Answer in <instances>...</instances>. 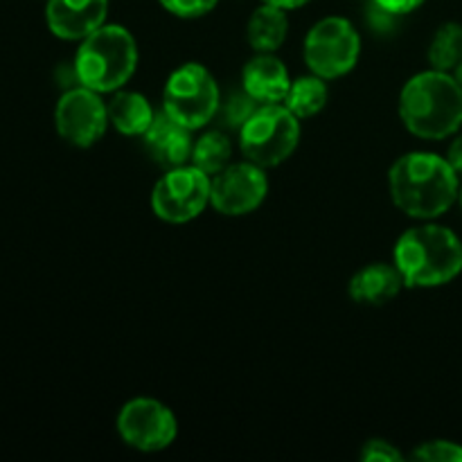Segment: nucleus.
<instances>
[{"label":"nucleus","instance_id":"nucleus-12","mask_svg":"<svg viewBox=\"0 0 462 462\" xmlns=\"http://www.w3.org/2000/svg\"><path fill=\"white\" fill-rule=\"evenodd\" d=\"M108 0H48L45 21L59 39L79 41L104 25Z\"/></svg>","mask_w":462,"mask_h":462},{"label":"nucleus","instance_id":"nucleus-18","mask_svg":"<svg viewBox=\"0 0 462 462\" xmlns=\"http://www.w3.org/2000/svg\"><path fill=\"white\" fill-rule=\"evenodd\" d=\"M328 79L319 75L310 77H298L296 81H291L289 86V93L284 97V106L298 117V120H305V117L316 116L325 108L328 104Z\"/></svg>","mask_w":462,"mask_h":462},{"label":"nucleus","instance_id":"nucleus-13","mask_svg":"<svg viewBox=\"0 0 462 462\" xmlns=\"http://www.w3.org/2000/svg\"><path fill=\"white\" fill-rule=\"evenodd\" d=\"M192 129L176 122L174 117L167 116L165 111L156 113L149 129L144 131V147H147L149 156L158 162V165L174 170V167L188 165L192 158Z\"/></svg>","mask_w":462,"mask_h":462},{"label":"nucleus","instance_id":"nucleus-8","mask_svg":"<svg viewBox=\"0 0 462 462\" xmlns=\"http://www.w3.org/2000/svg\"><path fill=\"white\" fill-rule=\"evenodd\" d=\"M210 188L212 176L192 162L167 170V174L153 185V215L167 224H188L210 206Z\"/></svg>","mask_w":462,"mask_h":462},{"label":"nucleus","instance_id":"nucleus-3","mask_svg":"<svg viewBox=\"0 0 462 462\" xmlns=\"http://www.w3.org/2000/svg\"><path fill=\"white\" fill-rule=\"evenodd\" d=\"M395 266L406 287H442L462 273L460 237L447 226H415L397 239Z\"/></svg>","mask_w":462,"mask_h":462},{"label":"nucleus","instance_id":"nucleus-5","mask_svg":"<svg viewBox=\"0 0 462 462\" xmlns=\"http://www.w3.org/2000/svg\"><path fill=\"white\" fill-rule=\"evenodd\" d=\"M300 140V120L282 104H260L239 129V147L246 161L260 167H278Z\"/></svg>","mask_w":462,"mask_h":462},{"label":"nucleus","instance_id":"nucleus-2","mask_svg":"<svg viewBox=\"0 0 462 462\" xmlns=\"http://www.w3.org/2000/svg\"><path fill=\"white\" fill-rule=\"evenodd\" d=\"M400 117L422 140H445L462 126V88L454 75L427 70L411 77L400 95Z\"/></svg>","mask_w":462,"mask_h":462},{"label":"nucleus","instance_id":"nucleus-28","mask_svg":"<svg viewBox=\"0 0 462 462\" xmlns=\"http://www.w3.org/2000/svg\"><path fill=\"white\" fill-rule=\"evenodd\" d=\"M456 81H458V84H460V88H462V61L458 63V68H456Z\"/></svg>","mask_w":462,"mask_h":462},{"label":"nucleus","instance_id":"nucleus-7","mask_svg":"<svg viewBox=\"0 0 462 462\" xmlns=\"http://www.w3.org/2000/svg\"><path fill=\"white\" fill-rule=\"evenodd\" d=\"M302 54L314 75L338 79L359 61L361 36L347 18L328 16L311 27Z\"/></svg>","mask_w":462,"mask_h":462},{"label":"nucleus","instance_id":"nucleus-24","mask_svg":"<svg viewBox=\"0 0 462 462\" xmlns=\"http://www.w3.org/2000/svg\"><path fill=\"white\" fill-rule=\"evenodd\" d=\"M359 458L364 462H395V460H404V456L395 449V445L386 440H368L361 449Z\"/></svg>","mask_w":462,"mask_h":462},{"label":"nucleus","instance_id":"nucleus-1","mask_svg":"<svg viewBox=\"0 0 462 462\" xmlns=\"http://www.w3.org/2000/svg\"><path fill=\"white\" fill-rule=\"evenodd\" d=\"M391 199L413 219H436L458 201L460 180L447 158L429 152L404 153L388 171Z\"/></svg>","mask_w":462,"mask_h":462},{"label":"nucleus","instance_id":"nucleus-26","mask_svg":"<svg viewBox=\"0 0 462 462\" xmlns=\"http://www.w3.org/2000/svg\"><path fill=\"white\" fill-rule=\"evenodd\" d=\"M447 161L454 165V170L458 171V174H462V134L454 140V143L449 144V153H447Z\"/></svg>","mask_w":462,"mask_h":462},{"label":"nucleus","instance_id":"nucleus-9","mask_svg":"<svg viewBox=\"0 0 462 462\" xmlns=\"http://www.w3.org/2000/svg\"><path fill=\"white\" fill-rule=\"evenodd\" d=\"M116 427L125 445L144 454L167 449L179 433L174 413L152 397H135L126 402L117 413Z\"/></svg>","mask_w":462,"mask_h":462},{"label":"nucleus","instance_id":"nucleus-19","mask_svg":"<svg viewBox=\"0 0 462 462\" xmlns=\"http://www.w3.org/2000/svg\"><path fill=\"white\" fill-rule=\"evenodd\" d=\"M230 156H233V144L228 135L221 131H208L194 143L189 162L208 176H215L230 165Z\"/></svg>","mask_w":462,"mask_h":462},{"label":"nucleus","instance_id":"nucleus-22","mask_svg":"<svg viewBox=\"0 0 462 462\" xmlns=\"http://www.w3.org/2000/svg\"><path fill=\"white\" fill-rule=\"evenodd\" d=\"M411 458L424 462H462V447L449 440H431L420 445Z\"/></svg>","mask_w":462,"mask_h":462},{"label":"nucleus","instance_id":"nucleus-20","mask_svg":"<svg viewBox=\"0 0 462 462\" xmlns=\"http://www.w3.org/2000/svg\"><path fill=\"white\" fill-rule=\"evenodd\" d=\"M429 63L433 70L451 72L462 61V25L460 23H445L433 34L429 45Z\"/></svg>","mask_w":462,"mask_h":462},{"label":"nucleus","instance_id":"nucleus-21","mask_svg":"<svg viewBox=\"0 0 462 462\" xmlns=\"http://www.w3.org/2000/svg\"><path fill=\"white\" fill-rule=\"evenodd\" d=\"M257 106H260V102H255L246 90H235V93H230L228 97H226V102L221 104V125H224L226 129L239 131L246 125L248 117L257 111Z\"/></svg>","mask_w":462,"mask_h":462},{"label":"nucleus","instance_id":"nucleus-17","mask_svg":"<svg viewBox=\"0 0 462 462\" xmlns=\"http://www.w3.org/2000/svg\"><path fill=\"white\" fill-rule=\"evenodd\" d=\"M287 9L264 3L253 12L251 21H248V43L257 52H275L287 39Z\"/></svg>","mask_w":462,"mask_h":462},{"label":"nucleus","instance_id":"nucleus-23","mask_svg":"<svg viewBox=\"0 0 462 462\" xmlns=\"http://www.w3.org/2000/svg\"><path fill=\"white\" fill-rule=\"evenodd\" d=\"M158 3L179 18H199L212 12L219 0H158Z\"/></svg>","mask_w":462,"mask_h":462},{"label":"nucleus","instance_id":"nucleus-16","mask_svg":"<svg viewBox=\"0 0 462 462\" xmlns=\"http://www.w3.org/2000/svg\"><path fill=\"white\" fill-rule=\"evenodd\" d=\"M108 122L125 135H144L153 122V108L144 95L134 90H117L106 104Z\"/></svg>","mask_w":462,"mask_h":462},{"label":"nucleus","instance_id":"nucleus-11","mask_svg":"<svg viewBox=\"0 0 462 462\" xmlns=\"http://www.w3.org/2000/svg\"><path fill=\"white\" fill-rule=\"evenodd\" d=\"M54 125L66 143L81 149L93 147L106 131V104L99 99V93L86 86L68 88L54 108Z\"/></svg>","mask_w":462,"mask_h":462},{"label":"nucleus","instance_id":"nucleus-27","mask_svg":"<svg viewBox=\"0 0 462 462\" xmlns=\"http://www.w3.org/2000/svg\"><path fill=\"white\" fill-rule=\"evenodd\" d=\"M262 3L275 5V7H282V9H298L302 7V5L310 3V0H262Z\"/></svg>","mask_w":462,"mask_h":462},{"label":"nucleus","instance_id":"nucleus-14","mask_svg":"<svg viewBox=\"0 0 462 462\" xmlns=\"http://www.w3.org/2000/svg\"><path fill=\"white\" fill-rule=\"evenodd\" d=\"M244 90L260 104L284 102L291 86L287 66L273 52H260L244 66Z\"/></svg>","mask_w":462,"mask_h":462},{"label":"nucleus","instance_id":"nucleus-6","mask_svg":"<svg viewBox=\"0 0 462 462\" xmlns=\"http://www.w3.org/2000/svg\"><path fill=\"white\" fill-rule=\"evenodd\" d=\"M219 86L201 63H183L167 79L162 111L188 129H201L219 111Z\"/></svg>","mask_w":462,"mask_h":462},{"label":"nucleus","instance_id":"nucleus-25","mask_svg":"<svg viewBox=\"0 0 462 462\" xmlns=\"http://www.w3.org/2000/svg\"><path fill=\"white\" fill-rule=\"evenodd\" d=\"M373 3H377L379 7H383L386 12L395 14V16H404V14L415 12V9H418L424 0H373Z\"/></svg>","mask_w":462,"mask_h":462},{"label":"nucleus","instance_id":"nucleus-4","mask_svg":"<svg viewBox=\"0 0 462 462\" xmlns=\"http://www.w3.org/2000/svg\"><path fill=\"white\" fill-rule=\"evenodd\" d=\"M72 66L81 86L95 93H116L134 77L138 45L126 27L102 25L81 39Z\"/></svg>","mask_w":462,"mask_h":462},{"label":"nucleus","instance_id":"nucleus-15","mask_svg":"<svg viewBox=\"0 0 462 462\" xmlns=\"http://www.w3.org/2000/svg\"><path fill=\"white\" fill-rule=\"evenodd\" d=\"M406 287L397 266L374 262L356 271L350 280V298L359 305H386Z\"/></svg>","mask_w":462,"mask_h":462},{"label":"nucleus","instance_id":"nucleus-10","mask_svg":"<svg viewBox=\"0 0 462 462\" xmlns=\"http://www.w3.org/2000/svg\"><path fill=\"white\" fill-rule=\"evenodd\" d=\"M269 194V179L264 167L255 162H230L226 170L212 176L210 206L219 215L242 217L257 210Z\"/></svg>","mask_w":462,"mask_h":462},{"label":"nucleus","instance_id":"nucleus-29","mask_svg":"<svg viewBox=\"0 0 462 462\" xmlns=\"http://www.w3.org/2000/svg\"><path fill=\"white\" fill-rule=\"evenodd\" d=\"M458 201H460V208H462V180H460V192H458Z\"/></svg>","mask_w":462,"mask_h":462}]
</instances>
